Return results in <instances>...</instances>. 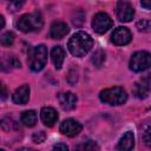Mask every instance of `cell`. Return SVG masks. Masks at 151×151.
<instances>
[{
    "label": "cell",
    "mask_w": 151,
    "mask_h": 151,
    "mask_svg": "<svg viewBox=\"0 0 151 151\" xmlns=\"http://www.w3.org/2000/svg\"><path fill=\"white\" fill-rule=\"evenodd\" d=\"M133 146H134V137H133V133L131 131H127L119 139L117 149L123 150V151H129V150H132Z\"/></svg>",
    "instance_id": "cell-15"
},
{
    "label": "cell",
    "mask_w": 151,
    "mask_h": 151,
    "mask_svg": "<svg viewBox=\"0 0 151 151\" xmlns=\"http://www.w3.org/2000/svg\"><path fill=\"white\" fill-rule=\"evenodd\" d=\"M40 117L42 123L46 126H53L58 120V113L53 107H42L40 112Z\"/></svg>",
    "instance_id": "cell-13"
},
{
    "label": "cell",
    "mask_w": 151,
    "mask_h": 151,
    "mask_svg": "<svg viewBox=\"0 0 151 151\" xmlns=\"http://www.w3.org/2000/svg\"><path fill=\"white\" fill-rule=\"evenodd\" d=\"M68 51L74 57H84L87 54L91 48L93 47V39L90 34L85 32H77L74 33L67 44Z\"/></svg>",
    "instance_id": "cell-1"
},
{
    "label": "cell",
    "mask_w": 151,
    "mask_h": 151,
    "mask_svg": "<svg viewBox=\"0 0 151 151\" xmlns=\"http://www.w3.org/2000/svg\"><path fill=\"white\" fill-rule=\"evenodd\" d=\"M84 19H85V13L83 11H77L74 13L73 18H72V22H73V25H76V26L79 27L84 22Z\"/></svg>",
    "instance_id": "cell-21"
},
{
    "label": "cell",
    "mask_w": 151,
    "mask_h": 151,
    "mask_svg": "<svg viewBox=\"0 0 151 151\" xmlns=\"http://www.w3.org/2000/svg\"><path fill=\"white\" fill-rule=\"evenodd\" d=\"M28 98H29V86L28 85H22L20 87H18L14 93H13V101L15 104H20V105H24L28 101Z\"/></svg>",
    "instance_id": "cell-14"
},
{
    "label": "cell",
    "mask_w": 151,
    "mask_h": 151,
    "mask_svg": "<svg viewBox=\"0 0 151 151\" xmlns=\"http://www.w3.org/2000/svg\"><path fill=\"white\" fill-rule=\"evenodd\" d=\"M42 25H44V20L39 12L24 14L22 17H20V19L18 20V24H17L18 28L25 33L39 31L42 27Z\"/></svg>",
    "instance_id": "cell-2"
},
{
    "label": "cell",
    "mask_w": 151,
    "mask_h": 151,
    "mask_svg": "<svg viewBox=\"0 0 151 151\" xmlns=\"http://www.w3.org/2000/svg\"><path fill=\"white\" fill-rule=\"evenodd\" d=\"M151 67V53L138 51L130 59V68L134 72H142Z\"/></svg>",
    "instance_id": "cell-5"
},
{
    "label": "cell",
    "mask_w": 151,
    "mask_h": 151,
    "mask_svg": "<svg viewBox=\"0 0 151 151\" xmlns=\"http://www.w3.org/2000/svg\"><path fill=\"white\" fill-rule=\"evenodd\" d=\"M99 98L103 103L116 106V105H123L127 100V94L123 87L116 86L103 90L99 94Z\"/></svg>",
    "instance_id": "cell-3"
},
{
    "label": "cell",
    "mask_w": 151,
    "mask_h": 151,
    "mask_svg": "<svg viewBox=\"0 0 151 151\" xmlns=\"http://www.w3.org/2000/svg\"><path fill=\"white\" fill-rule=\"evenodd\" d=\"M21 122L24 125L32 127L35 125L37 123V113L33 110H28V111H24L21 113Z\"/></svg>",
    "instance_id": "cell-17"
},
{
    "label": "cell",
    "mask_w": 151,
    "mask_h": 151,
    "mask_svg": "<svg viewBox=\"0 0 151 151\" xmlns=\"http://www.w3.org/2000/svg\"><path fill=\"white\" fill-rule=\"evenodd\" d=\"M0 41L2 46H11L14 42V34L12 32H6L1 35Z\"/></svg>",
    "instance_id": "cell-19"
},
{
    "label": "cell",
    "mask_w": 151,
    "mask_h": 151,
    "mask_svg": "<svg viewBox=\"0 0 151 151\" xmlns=\"http://www.w3.org/2000/svg\"><path fill=\"white\" fill-rule=\"evenodd\" d=\"M53 149H54V150H64V151H67V150H68V146H67L66 144L59 143V144H55V145L53 146Z\"/></svg>",
    "instance_id": "cell-26"
},
{
    "label": "cell",
    "mask_w": 151,
    "mask_h": 151,
    "mask_svg": "<svg viewBox=\"0 0 151 151\" xmlns=\"http://www.w3.org/2000/svg\"><path fill=\"white\" fill-rule=\"evenodd\" d=\"M79 149H83V150H99V146L93 140H87L81 146H79Z\"/></svg>",
    "instance_id": "cell-23"
},
{
    "label": "cell",
    "mask_w": 151,
    "mask_h": 151,
    "mask_svg": "<svg viewBox=\"0 0 151 151\" xmlns=\"http://www.w3.org/2000/svg\"><path fill=\"white\" fill-rule=\"evenodd\" d=\"M143 142L144 144L151 149V126H149L147 129H145L144 133H143Z\"/></svg>",
    "instance_id": "cell-22"
},
{
    "label": "cell",
    "mask_w": 151,
    "mask_h": 151,
    "mask_svg": "<svg viewBox=\"0 0 151 151\" xmlns=\"http://www.w3.org/2000/svg\"><path fill=\"white\" fill-rule=\"evenodd\" d=\"M47 61V48L45 45H38L34 47L31 59H29V68L33 72L41 71Z\"/></svg>",
    "instance_id": "cell-4"
},
{
    "label": "cell",
    "mask_w": 151,
    "mask_h": 151,
    "mask_svg": "<svg viewBox=\"0 0 151 151\" xmlns=\"http://www.w3.org/2000/svg\"><path fill=\"white\" fill-rule=\"evenodd\" d=\"M1 88H2V93H1V98H2V99H5V98H6V96H7V91H6V87H5V85H4V84L1 85Z\"/></svg>",
    "instance_id": "cell-28"
},
{
    "label": "cell",
    "mask_w": 151,
    "mask_h": 151,
    "mask_svg": "<svg viewBox=\"0 0 151 151\" xmlns=\"http://www.w3.org/2000/svg\"><path fill=\"white\" fill-rule=\"evenodd\" d=\"M151 92V73L140 78L133 86V93L137 98H146Z\"/></svg>",
    "instance_id": "cell-7"
},
{
    "label": "cell",
    "mask_w": 151,
    "mask_h": 151,
    "mask_svg": "<svg viewBox=\"0 0 151 151\" xmlns=\"http://www.w3.org/2000/svg\"><path fill=\"white\" fill-rule=\"evenodd\" d=\"M91 61L94 64V66L100 67V66L104 64V61H105V53H104V51H101V50L96 51L94 54L92 55Z\"/></svg>",
    "instance_id": "cell-18"
},
{
    "label": "cell",
    "mask_w": 151,
    "mask_h": 151,
    "mask_svg": "<svg viewBox=\"0 0 151 151\" xmlns=\"http://www.w3.org/2000/svg\"><path fill=\"white\" fill-rule=\"evenodd\" d=\"M9 1H11V4H12V7H13L14 11H15V9H19V8L25 4L26 0H9Z\"/></svg>",
    "instance_id": "cell-25"
},
{
    "label": "cell",
    "mask_w": 151,
    "mask_h": 151,
    "mask_svg": "<svg viewBox=\"0 0 151 151\" xmlns=\"http://www.w3.org/2000/svg\"><path fill=\"white\" fill-rule=\"evenodd\" d=\"M68 26L63 21H54L50 28V35L53 39H61L68 33Z\"/></svg>",
    "instance_id": "cell-12"
},
{
    "label": "cell",
    "mask_w": 151,
    "mask_h": 151,
    "mask_svg": "<svg viewBox=\"0 0 151 151\" xmlns=\"http://www.w3.org/2000/svg\"><path fill=\"white\" fill-rule=\"evenodd\" d=\"M137 28L142 32H151V20L142 19L137 22Z\"/></svg>",
    "instance_id": "cell-20"
},
{
    "label": "cell",
    "mask_w": 151,
    "mask_h": 151,
    "mask_svg": "<svg viewBox=\"0 0 151 151\" xmlns=\"http://www.w3.org/2000/svg\"><path fill=\"white\" fill-rule=\"evenodd\" d=\"M134 9L130 2L126 0H118L117 4V17L123 22H129L133 19Z\"/></svg>",
    "instance_id": "cell-8"
},
{
    "label": "cell",
    "mask_w": 151,
    "mask_h": 151,
    "mask_svg": "<svg viewBox=\"0 0 151 151\" xmlns=\"http://www.w3.org/2000/svg\"><path fill=\"white\" fill-rule=\"evenodd\" d=\"M58 100H59V104L63 110L71 111L76 107L78 99H77V96L72 92H63L58 96Z\"/></svg>",
    "instance_id": "cell-11"
},
{
    "label": "cell",
    "mask_w": 151,
    "mask_h": 151,
    "mask_svg": "<svg viewBox=\"0 0 151 151\" xmlns=\"http://www.w3.org/2000/svg\"><path fill=\"white\" fill-rule=\"evenodd\" d=\"M83 126L79 122H77L76 119L68 118L65 119L61 124H60V132L67 137H74L77 136L80 131H81Z\"/></svg>",
    "instance_id": "cell-10"
},
{
    "label": "cell",
    "mask_w": 151,
    "mask_h": 151,
    "mask_svg": "<svg viewBox=\"0 0 151 151\" xmlns=\"http://www.w3.org/2000/svg\"><path fill=\"white\" fill-rule=\"evenodd\" d=\"M32 139L34 143H42L45 139H46V134L44 131H39V132H35L33 136H32Z\"/></svg>",
    "instance_id": "cell-24"
},
{
    "label": "cell",
    "mask_w": 151,
    "mask_h": 151,
    "mask_svg": "<svg viewBox=\"0 0 151 151\" xmlns=\"http://www.w3.org/2000/svg\"><path fill=\"white\" fill-rule=\"evenodd\" d=\"M140 5L145 9H151V0H140Z\"/></svg>",
    "instance_id": "cell-27"
},
{
    "label": "cell",
    "mask_w": 151,
    "mask_h": 151,
    "mask_svg": "<svg viewBox=\"0 0 151 151\" xmlns=\"http://www.w3.org/2000/svg\"><path fill=\"white\" fill-rule=\"evenodd\" d=\"M111 40L114 45L124 46L132 40V34L126 27H117L111 35Z\"/></svg>",
    "instance_id": "cell-9"
},
{
    "label": "cell",
    "mask_w": 151,
    "mask_h": 151,
    "mask_svg": "<svg viewBox=\"0 0 151 151\" xmlns=\"http://www.w3.org/2000/svg\"><path fill=\"white\" fill-rule=\"evenodd\" d=\"M112 25H113L112 19L106 13H104V12H99V13H97L93 17L92 27L99 34H103V33L107 32L112 27Z\"/></svg>",
    "instance_id": "cell-6"
},
{
    "label": "cell",
    "mask_w": 151,
    "mask_h": 151,
    "mask_svg": "<svg viewBox=\"0 0 151 151\" xmlns=\"http://www.w3.org/2000/svg\"><path fill=\"white\" fill-rule=\"evenodd\" d=\"M51 58L54 64V67L57 70H60L63 66V63L65 60V51L61 46H55L51 51Z\"/></svg>",
    "instance_id": "cell-16"
},
{
    "label": "cell",
    "mask_w": 151,
    "mask_h": 151,
    "mask_svg": "<svg viewBox=\"0 0 151 151\" xmlns=\"http://www.w3.org/2000/svg\"><path fill=\"white\" fill-rule=\"evenodd\" d=\"M0 19H1V28H4V26H5V19H4V17H1Z\"/></svg>",
    "instance_id": "cell-29"
}]
</instances>
